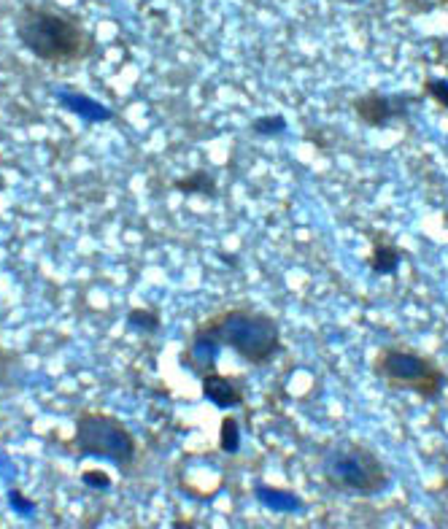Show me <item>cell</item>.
Returning a JSON list of instances; mask_svg holds the SVG:
<instances>
[{
    "mask_svg": "<svg viewBox=\"0 0 448 529\" xmlns=\"http://www.w3.org/2000/svg\"><path fill=\"white\" fill-rule=\"evenodd\" d=\"M341 3H365V0H341Z\"/></svg>",
    "mask_w": 448,
    "mask_h": 529,
    "instance_id": "cell-20",
    "label": "cell"
},
{
    "mask_svg": "<svg viewBox=\"0 0 448 529\" xmlns=\"http://www.w3.org/2000/svg\"><path fill=\"white\" fill-rule=\"evenodd\" d=\"M52 98L60 103V106L73 114V117H79L81 122H87V125H103V122H111V119L117 117L114 114V108H108L106 103H100L87 92L79 90H52Z\"/></svg>",
    "mask_w": 448,
    "mask_h": 529,
    "instance_id": "cell-9",
    "label": "cell"
},
{
    "mask_svg": "<svg viewBox=\"0 0 448 529\" xmlns=\"http://www.w3.org/2000/svg\"><path fill=\"white\" fill-rule=\"evenodd\" d=\"M79 481L87 486V489H95V492H108V489L114 486L111 476H108L106 470H100V467H87V470H81Z\"/></svg>",
    "mask_w": 448,
    "mask_h": 529,
    "instance_id": "cell-18",
    "label": "cell"
},
{
    "mask_svg": "<svg viewBox=\"0 0 448 529\" xmlns=\"http://www.w3.org/2000/svg\"><path fill=\"white\" fill-rule=\"evenodd\" d=\"M219 354H222V346L198 324L195 330L189 332L187 343H184V349H181L179 365L187 370V373L200 378L206 376L208 370H216Z\"/></svg>",
    "mask_w": 448,
    "mask_h": 529,
    "instance_id": "cell-7",
    "label": "cell"
},
{
    "mask_svg": "<svg viewBox=\"0 0 448 529\" xmlns=\"http://www.w3.org/2000/svg\"><path fill=\"white\" fill-rule=\"evenodd\" d=\"M216 446L222 454L227 457H235L241 454L243 446V430H241V419L235 413H224L222 422H219V435H216Z\"/></svg>",
    "mask_w": 448,
    "mask_h": 529,
    "instance_id": "cell-15",
    "label": "cell"
},
{
    "mask_svg": "<svg viewBox=\"0 0 448 529\" xmlns=\"http://www.w3.org/2000/svg\"><path fill=\"white\" fill-rule=\"evenodd\" d=\"M289 130V122L284 114H262L249 122V133L254 138H281Z\"/></svg>",
    "mask_w": 448,
    "mask_h": 529,
    "instance_id": "cell-16",
    "label": "cell"
},
{
    "mask_svg": "<svg viewBox=\"0 0 448 529\" xmlns=\"http://www.w3.org/2000/svg\"><path fill=\"white\" fill-rule=\"evenodd\" d=\"M173 192H179L184 198H216L219 192V184H216L214 173L211 171H192L187 176H181L171 184Z\"/></svg>",
    "mask_w": 448,
    "mask_h": 529,
    "instance_id": "cell-14",
    "label": "cell"
},
{
    "mask_svg": "<svg viewBox=\"0 0 448 529\" xmlns=\"http://www.w3.org/2000/svg\"><path fill=\"white\" fill-rule=\"evenodd\" d=\"M424 98L435 100L443 111H448V79H438V76H427L422 84Z\"/></svg>",
    "mask_w": 448,
    "mask_h": 529,
    "instance_id": "cell-17",
    "label": "cell"
},
{
    "mask_svg": "<svg viewBox=\"0 0 448 529\" xmlns=\"http://www.w3.org/2000/svg\"><path fill=\"white\" fill-rule=\"evenodd\" d=\"M319 476L332 492L378 497L392 486V473L373 446L362 440H338L319 457Z\"/></svg>",
    "mask_w": 448,
    "mask_h": 529,
    "instance_id": "cell-4",
    "label": "cell"
},
{
    "mask_svg": "<svg viewBox=\"0 0 448 529\" xmlns=\"http://www.w3.org/2000/svg\"><path fill=\"white\" fill-rule=\"evenodd\" d=\"M254 500L260 505H265L268 511L278 513H300L305 511V503L300 500V494L289 492V489H278V486H254Z\"/></svg>",
    "mask_w": 448,
    "mask_h": 529,
    "instance_id": "cell-12",
    "label": "cell"
},
{
    "mask_svg": "<svg viewBox=\"0 0 448 529\" xmlns=\"http://www.w3.org/2000/svg\"><path fill=\"white\" fill-rule=\"evenodd\" d=\"M76 459H103L114 465L125 478H133L141 465V443L135 432L119 416L98 408H81L73 416V435L63 443Z\"/></svg>",
    "mask_w": 448,
    "mask_h": 529,
    "instance_id": "cell-3",
    "label": "cell"
},
{
    "mask_svg": "<svg viewBox=\"0 0 448 529\" xmlns=\"http://www.w3.org/2000/svg\"><path fill=\"white\" fill-rule=\"evenodd\" d=\"M422 92H381L368 90L351 98L349 108L351 114L370 130H384V127L395 125V122H405L411 108L416 103H422Z\"/></svg>",
    "mask_w": 448,
    "mask_h": 529,
    "instance_id": "cell-6",
    "label": "cell"
},
{
    "mask_svg": "<svg viewBox=\"0 0 448 529\" xmlns=\"http://www.w3.org/2000/svg\"><path fill=\"white\" fill-rule=\"evenodd\" d=\"M14 36L30 57L57 68L87 63L98 49V38L79 17L46 3H25L17 11Z\"/></svg>",
    "mask_w": 448,
    "mask_h": 529,
    "instance_id": "cell-1",
    "label": "cell"
},
{
    "mask_svg": "<svg viewBox=\"0 0 448 529\" xmlns=\"http://www.w3.org/2000/svg\"><path fill=\"white\" fill-rule=\"evenodd\" d=\"M25 359L17 349L0 343V392H19L25 386Z\"/></svg>",
    "mask_w": 448,
    "mask_h": 529,
    "instance_id": "cell-11",
    "label": "cell"
},
{
    "mask_svg": "<svg viewBox=\"0 0 448 529\" xmlns=\"http://www.w3.org/2000/svg\"><path fill=\"white\" fill-rule=\"evenodd\" d=\"M6 500H9V508L14 513H19V516H25V519H30V516H36L38 505L30 500V497H25V494L19 492L17 486H11L9 492H6Z\"/></svg>",
    "mask_w": 448,
    "mask_h": 529,
    "instance_id": "cell-19",
    "label": "cell"
},
{
    "mask_svg": "<svg viewBox=\"0 0 448 529\" xmlns=\"http://www.w3.org/2000/svg\"><path fill=\"white\" fill-rule=\"evenodd\" d=\"M370 370L378 381H384L395 392H411L419 400H438L446 392L448 373L440 368V362L424 351L411 346L386 343L373 354Z\"/></svg>",
    "mask_w": 448,
    "mask_h": 529,
    "instance_id": "cell-5",
    "label": "cell"
},
{
    "mask_svg": "<svg viewBox=\"0 0 448 529\" xmlns=\"http://www.w3.org/2000/svg\"><path fill=\"white\" fill-rule=\"evenodd\" d=\"M200 392L219 411H235L246 405V384L238 376H227L219 370H208L206 376H200Z\"/></svg>",
    "mask_w": 448,
    "mask_h": 529,
    "instance_id": "cell-8",
    "label": "cell"
},
{
    "mask_svg": "<svg viewBox=\"0 0 448 529\" xmlns=\"http://www.w3.org/2000/svg\"><path fill=\"white\" fill-rule=\"evenodd\" d=\"M438 3H443V6H448V0H438Z\"/></svg>",
    "mask_w": 448,
    "mask_h": 529,
    "instance_id": "cell-21",
    "label": "cell"
},
{
    "mask_svg": "<svg viewBox=\"0 0 448 529\" xmlns=\"http://www.w3.org/2000/svg\"><path fill=\"white\" fill-rule=\"evenodd\" d=\"M222 349L233 351L251 368H268L284 354L281 324L268 311H257L249 305H233L208 314L198 322Z\"/></svg>",
    "mask_w": 448,
    "mask_h": 529,
    "instance_id": "cell-2",
    "label": "cell"
},
{
    "mask_svg": "<svg viewBox=\"0 0 448 529\" xmlns=\"http://www.w3.org/2000/svg\"><path fill=\"white\" fill-rule=\"evenodd\" d=\"M125 330L138 338H154L162 330V314L154 305H138L125 314Z\"/></svg>",
    "mask_w": 448,
    "mask_h": 529,
    "instance_id": "cell-13",
    "label": "cell"
},
{
    "mask_svg": "<svg viewBox=\"0 0 448 529\" xmlns=\"http://www.w3.org/2000/svg\"><path fill=\"white\" fill-rule=\"evenodd\" d=\"M405 260V252L397 246L386 233L370 235V254H368V268L376 276H395L400 265Z\"/></svg>",
    "mask_w": 448,
    "mask_h": 529,
    "instance_id": "cell-10",
    "label": "cell"
}]
</instances>
